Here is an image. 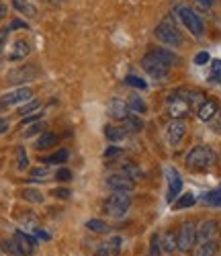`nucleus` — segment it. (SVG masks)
Here are the masks:
<instances>
[{"mask_svg":"<svg viewBox=\"0 0 221 256\" xmlns=\"http://www.w3.org/2000/svg\"><path fill=\"white\" fill-rule=\"evenodd\" d=\"M215 164V152L207 146H194L186 154V166L190 170H207Z\"/></svg>","mask_w":221,"mask_h":256,"instance_id":"obj_1","label":"nucleus"},{"mask_svg":"<svg viewBox=\"0 0 221 256\" xmlns=\"http://www.w3.org/2000/svg\"><path fill=\"white\" fill-rule=\"evenodd\" d=\"M129 207H131V197H129V193H121V190H113L110 197H106V201H104V213L115 220L127 216Z\"/></svg>","mask_w":221,"mask_h":256,"instance_id":"obj_2","label":"nucleus"},{"mask_svg":"<svg viewBox=\"0 0 221 256\" xmlns=\"http://www.w3.org/2000/svg\"><path fill=\"white\" fill-rule=\"evenodd\" d=\"M154 35H156V39L160 41V44H166V46H170V48H178V46L184 44L182 35L178 33V29L174 27V23H172L170 18H164L162 23L156 27Z\"/></svg>","mask_w":221,"mask_h":256,"instance_id":"obj_3","label":"nucleus"},{"mask_svg":"<svg viewBox=\"0 0 221 256\" xmlns=\"http://www.w3.org/2000/svg\"><path fill=\"white\" fill-rule=\"evenodd\" d=\"M176 16L180 18V23L194 35V37H201L203 33H205V25H203V20H201V16H198L192 8H188V6H176Z\"/></svg>","mask_w":221,"mask_h":256,"instance_id":"obj_4","label":"nucleus"},{"mask_svg":"<svg viewBox=\"0 0 221 256\" xmlns=\"http://www.w3.org/2000/svg\"><path fill=\"white\" fill-rule=\"evenodd\" d=\"M142 68L150 74V76H154V78H166L168 76V72H170V66L168 64H164L156 54H154L152 50L144 56V60H142Z\"/></svg>","mask_w":221,"mask_h":256,"instance_id":"obj_5","label":"nucleus"},{"mask_svg":"<svg viewBox=\"0 0 221 256\" xmlns=\"http://www.w3.org/2000/svg\"><path fill=\"white\" fill-rule=\"evenodd\" d=\"M166 111H168V115L172 119H184L190 113V106H188V102H186V98H184V94L180 90H176L174 94L168 96Z\"/></svg>","mask_w":221,"mask_h":256,"instance_id":"obj_6","label":"nucleus"},{"mask_svg":"<svg viewBox=\"0 0 221 256\" xmlns=\"http://www.w3.org/2000/svg\"><path fill=\"white\" fill-rule=\"evenodd\" d=\"M176 240H178V250L180 252H190L196 244V224L194 222H184L176 234Z\"/></svg>","mask_w":221,"mask_h":256,"instance_id":"obj_7","label":"nucleus"},{"mask_svg":"<svg viewBox=\"0 0 221 256\" xmlns=\"http://www.w3.org/2000/svg\"><path fill=\"white\" fill-rule=\"evenodd\" d=\"M33 98V90L27 86H20L12 92H6L0 96V106H12V104H25Z\"/></svg>","mask_w":221,"mask_h":256,"instance_id":"obj_8","label":"nucleus"},{"mask_svg":"<svg viewBox=\"0 0 221 256\" xmlns=\"http://www.w3.org/2000/svg\"><path fill=\"white\" fill-rule=\"evenodd\" d=\"M39 76V68L29 64V66H20V68H14L8 72V84H23V82H29V80H35Z\"/></svg>","mask_w":221,"mask_h":256,"instance_id":"obj_9","label":"nucleus"},{"mask_svg":"<svg viewBox=\"0 0 221 256\" xmlns=\"http://www.w3.org/2000/svg\"><path fill=\"white\" fill-rule=\"evenodd\" d=\"M219 238V224L215 220H207L196 226V242H211Z\"/></svg>","mask_w":221,"mask_h":256,"instance_id":"obj_10","label":"nucleus"},{"mask_svg":"<svg viewBox=\"0 0 221 256\" xmlns=\"http://www.w3.org/2000/svg\"><path fill=\"white\" fill-rule=\"evenodd\" d=\"M14 244H16V250H18V256H31L35 252V244L37 240L29 234L16 230L14 232Z\"/></svg>","mask_w":221,"mask_h":256,"instance_id":"obj_11","label":"nucleus"},{"mask_svg":"<svg viewBox=\"0 0 221 256\" xmlns=\"http://www.w3.org/2000/svg\"><path fill=\"white\" fill-rule=\"evenodd\" d=\"M184 134H186V121H184V119H172V121L168 123L166 136H168V142H170L172 146H178V144L182 142Z\"/></svg>","mask_w":221,"mask_h":256,"instance_id":"obj_12","label":"nucleus"},{"mask_svg":"<svg viewBox=\"0 0 221 256\" xmlns=\"http://www.w3.org/2000/svg\"><path fill=\"white\" fill-rule=\"evenodd\" d=\"M106 184L113 188V190H121V193H131L136 186V180H131L127 174L123 172H117V174H110L106 178Z\"/></svg>","mask_w":221,"mask_h":256,"instance_id":"obj_13","label":"nucleus"},{"mask_svg":"<svg viewBox=\"0 0 221 256\" xmlns=\"http://www.w3.org/2000/svg\"><path fill=\"white\" fill-rule=\"evenodd\" d=\"M166 178H168V195H166V199L174 201L176 195H180V190H182V178H180V174H178V170L176 168H168L166 170Z\"/></svg>","mask_w":221,"mask_h":256,"instance_id":"obj_14","label":"nucleus"},{"mask_svg":"<svg viewBox=\"0 0 221 256\" xmlns=\"http://www.w3.org/2000/svg\"><path fill=\"white\" fill-rule=\"evenodd\" d=\"M129 104L123 100V98H110L108 102V115L110 119H115V121H125L129 117Z\"/></svg>","mask_w":221,"mask_h":256,"instance_id":"obj_15","label":"nucleus"},{"mask_svg":"<svg viewBox=\"0 0 221 256\" xmlns=\"http://www.w3.org/2000/svg\"><path fill=\"white\" fill-rule=\"evenodd\" d=\"M29 54H31L29 41H25V39H16V41H12V46H10V50H8V60L18 62V60H25Z\"/></svg>","mask_w":221,"mask_h":256,"instance_id":"obj_16","label":"nucleus"},{"mask_svg":"<svg viewBox=\"0 0 221 256\" xmlns=\"http://www.w3.org/2000/svg\"><path fill=\"white\" fill-rule=\"evenodd\" d=\"M180 92L184 94V98H186V102L190 106V111H198L207 102V96H205L203 90H180Z\"/></svg>","mask_w":221,"mask_h":256,"instance_id":"obj_17","label":"nucleus"},{"mask_svg":"<svg viewBox=\"0 0 221 256\" xmlns=\"http://www.w3.org/2000/svg\"><path fill=\"white\" fill-rule=\"evenodd\" d=\"M160 248L166 254H172L174 250H178V240H176V232L166 230L164 234H160Z\"/></svg>","mask_w":221,"mask_h":256,"instance_id":"obj_18","label":"nucleus"},{"mask_svg":"<svg viewBox=\"0 0 221 256\" xmlns=\"http://www.w3.org/2000/svg\"><path fill=\"white\" fill-rule=\"evenodd\" d=\"M119 248H121V238L115 236V238H110L108 242H102L96 248V256H117Z\"/></svg>","mask_w":221,"mask_h":256,"instance_id":"obj_19","label":"nucleus"},{"mask_svg":"<svg viewBox=\"0 0 221 256\" xmlns=\"http://www.w3.org/2000/svg\"><path fill=\"white\" fill-rule=\"evenodd\" d=\"M217 113H219V104H217V100H213V98H207V102L196 111L198 119H201V121H207V123H209Z\"/></svg>","mask_w":221,"mask_h":256,"instance_id":"obj_20","label":"nucleus"},{"mask_svg":"<svg viewBox=\"0 0 221 256\" xmlns=\"http://www.w3.org/2000/svg\"><path fill=\"white\" fill-rule=\"evenodd\" d=\"M217 250H219L217 240H211V242H198V246H194L192 256H217Z\"/></svg>","mask_w":221,"mask_h":256,"instance_id":"obj_21","label":"nucleus"},{"mask_svg":"<svg viewBox=\"0 0 221 256\" xmlns=\"http://www.w3.org/2000/svg\"><path fill=\"white\" fill-rule=\"evenodd\" d=\"M56 144H58V136H56V134H52V132H43V134L37 138L35 148H37V150H50V148H54Z\"/></svg>","mask_w":221,"mask_h":256,"instance_id":"obj_22","label":"nucleus"},{"mask_svg":"<svg viewBox=\"0 0 221 256\" xmlns=\"http://www.w3.org/2000/svg\"><path fill=\"white\" fill-rule=\"evenodd\" d=\"M104 136L108 142H123L127 138V130L125 127H119V125H106Z\"/></svg>","mask_w":221,"mask_h":256,"instance_id":"obj_23","label":"nucleus"},{"mask_svg":"<svg viewBox=\"0 0 221 256\" xmlns=\"http://www.w3.org/2000/svg\"><path fill=\"white\" fill-rule=\"evenodd\" d=\"M70 160V150H58V152H54V154H50V156H46V158H41V162L43 164H64V162H68Z\"/></svg>","mask_w":221,"mask_h":256,"instance_id":"obj_24","label":"nucleus"},{"mask_svg":"<svg viewBox=\"0 0 221 256\" xmlns=\"http://www.w3.org/2000/svg\"><path fill=\"white\" fill-rule=\"evenodd\" d=\"M39 106H41V100H37V98H31L29 102L20 104L18 109H16V113H18L20 117H29V115H35V113L39 111Z\"/></svg>","mask_w":221,"mask_h":256,"instance_id":"obj_25","label":"nucleus"},{"mask_svg":"<svg viewBox=\"0 0 221 256\" xmlns=\"http://www.w3.org/2000/svg\"><path fill=\"white\" fill-rule=\"evenodd\" d=\"M123 123H125L127 134H138V132L144 130V121H142L138 115H131V113H129V117H127Z\"/></svg>","mask_w":221,"mask_h":256,"instance_id":"obj_26","label":"nucleus"},{"mask_svg":"<svg viewBox=\"0 0 221 256\" xmlns=\"http://www.w3.org/2000/svg\"><path fill=\"white\" fill-rule=\"evenodd\" d=\"M20 197L29 203H43V193L37 188H23L20 190Z\"/></svg>","mask_w":221,"mask_h":256,"instance_id":"obj_27","label":"nucleus"},{"mask_svg":"<svg viewBox=\"0 0 221 256\" xmlns=\"http://www.w3.org/2000/svg\"><path fill=\"white\" fill-rule=\"evenodd\" d=\"M12 8L18 10V12H23V14H27V16L35 14V6L29 4V0H12Z\"/></svg>","mask_w":221,"mask_h":256,"instance_id":"obj_28","label":"nucleus"},{"mask_svg":"<svg viewBox=\"0 0 221 256\" xmlns=\"http://www.w3.org/2000/svg\"><path fill=\"white\" fill-rule=\"evenodd\" d=\"M154 54H156L164 64H168V66H174L176 62H178V58H176L172 52H168V50H162V48H156V50H152Z\"/></svg>","mask_w":221,"mask_h":256,"instance_id":"obj_29","label":"nucleus"},{"mask_svg":"<svg viewBox=\"0 0 221 256\" xmlns=\"http://www.w3.org/2000/svg\"><path fill=\"white\" fill-rule=\"evenodd\" d=\"M29 178H33V180H48V178H50V170H48V166L43 164V166L31 168V170H29Z\"/></svg>","mask_w":221,"mask_h":256,"instance_id":"obj_30","label":"nucleus"},{"mask_svg":"<svg viewBox=\"0 0 221 256\" xmlns=\"http://www.w3.org/2000/svg\"><path fill=\"white\" fill-rule=\"evenodd\" d=\"M192 205H194V195L192 193H184V195H180L178 199H176L174 209H188Z\"/></svg>","mask_w":221,"mask_h":256,"instance_id":"obj_31","label":"nucleus"},{"mask_svg":"<svg viewBox=\"0 0 221 256\" xmlns=\"http://www.w3.org/2000/svg\"><path fill=\"white\" fill-rule=\"evenodd\" d=\"M127 104H129V111H136V113H140V115L148 111V106H146V102H144V100H142V98H140L138 94H134V96H131Z\"/></svg>","mask_w":221,"mask_h":256,"instance_id":"obj_32","label":"nucleus"},{"mask_svg":"<svg viewBox=\"0 0 221 256\" xmlns=\"http://www.w3.org/2000/svg\"><path fill=\"white\" fill-rule=\"evenodd\" d=\"M86 228L90 230V232H96V234H106L108 232V226L100 220H88L86 222Z\"/></svg>","mask_w":221,"mask_h":256,"instance_id":"obj_33","label":"nucleus"},{"mask_svg":"<svg viewBox=\"0 0 221 256\" xmlns=\"http://www.w3.org/2000/svg\"><path fill=\"white\" fill-rule=\"evenodd\" d=\"M123 174H127L131 180H138L140 176H142V170L136 166V164H131V162H127V164H123Z\"/></svg>","mask_w":221,"mask_h":256,"instance_id":"obj_34","label":"nucleus"},{"mask_svg":"<svg viewBox=\"0 0 221 256\" xmlns=\"http://www.w3.org/2000/svg\"><path fill=\"white\" fill-rule=\"evenodd\" d=\"M29 166V158H27V152H25V148H16V168L18 170H25Z\"/></svg>","mask_w":221,"mask_h":256,"instance_id":"obj_35","label":"nucleus"},{"mask_svg":"<svg viewBox=\"0 0 221 256\" xmlns=\"http://www.w3.org/2000/svg\"><path fill=\"white\" fill-rule=\"evenodd\" d=\"M125 84H129V86H134V88H140V90H144L148 84H146V80H142V78H138V76H127L125 78Z\"/></svg>","mask_w":221,"mask_h":256,"instance_id":"obj_36","label":"nucleus"},{"mask_svg":"<svg viewBox=\"0 0 221 256\" xmlns=\"http://www.w3.org/2000/svg\"><path fill=\"white\" fill-rule=\"evenodd\" d=\"M121 156H123V150H121V148H115V146L106 148V152H104V158H108V160H117Z\"/></svg>","mask_w":221,"mask_h":256,"instance_id":"obj_37","label":"nucleus"},{"mask_svg":"<svg viewBox=\"0 0 221 256\" xmlns=\"http://www.w3.org/2000/svg\"><path fill=\"white\" fill-rule=\"evenodd\" d=\"M162 248H160V236L156 234V236L152 238V246H150V256H160Z\"/></svg>","mask_w":221,"mask_h":256,"instance_id":"obj_38","label":"nucleus"},{"mask_svg":"<svg viewBox=\"0 0 221 256\" xmlns=\"http://www.w3.org/2000/svg\"><path fill=\"white\" fill-rule=\"evenodd\" d=\"M43 127H46V123H43V121H37V123H33V125L29 127V130H27V132H23V136H25V138H31V136L39 134V132L43 130Z\"/></svg>","mask_w":221,"mask_h":256,"instance_id":"obj_39","label":"nucleus"},{"mask_svg":"<svg viewBox=\"0 0 221 256\" xmlns=\"http://www.w3.org/2000/svg\"><path fill=\"white\" fill-rule=\"evenodd\" d=\"M56 178L62 182V180H72V170L68 168H60L58 172H56Z\"/></svg>","mask_w":221,"mask_h":256,"instance_id":"obj_40","label":"nucleus"},{"mask_svg":"<svg viewBox=\"0 0 221 256\" xmlns=\"http://www.w3.org/2000/svg\"><path fill=\"white\" fill-rule=\"evenodd\" d=\"M8 35H10V27H4V29H0V52L4 50L6 41H8Z\"/></svg>","mask_w":221,"mask_h":256,"instance_id":"obj_41","label":"nucleus"},{"mask_svg":"<svg viewBox=\"0 0 221 256\" xmlns=\"http://www.w3.org/2000/svg\"><path fill=\"white\" fill-rule=\"evenodd\" d=\"M209 60H211V58H209L207 52H201V54H196V56H194V64H196V66H205Z\"/></svg>","mask_w":221,"mask_h":256,"instance_id":"obj_42","label":"nucleus"},{"mask_svg":"<svg viewBox=\"0 0 221 256\" xmlns=\"http://www.w3.org/2000/svg\"><path fill=\"white\" fill-rule=\"evenodd\" d=\"M8 27H10V31H18V29H27V23L25 20H20V18H12Z\"/></svg>","mask_w":221,"mask_h":256,"instance_id":"obj_43","label":"nucleus"},{"mask_svg":"<svg viewBox=\"0 0 221 256\" xmlns=\"http://www.w3.org/2000/svg\"><path fill=\"white\" fill-rule=\"evenodd\" d=\"M209 123H211V130H213V132L221 134V113H217V115H215V117H213Z\"/></svg>","mask_w":221,"mask_h":256,"instance_id":"obj_44","label":"nucleus"},{"mask_svg":"<svg viewBox=\"0 0 221 256\" xmlns=\"http://www.w3.org/2000/svg\"><path fill=\"white\" fill-rule=\"evenodd\" d=\"M54 195L60 197V199H70V188H54Z\"/></svg>","mask_w":221,"mask_h":256,"instance_id":"obj_45","label":"nucleus"},{"mask_svg":"<svg viewBox=\"0 0 221 256\" xmlns=\"http://www.w3.org/2000/svg\"><path fill=\"white\" fill-rule=\"evenodd\" d=\"M205 201H207L209 205H217V207H221V197H219L217 193H211V195H207V197H205Z\"/></svg>","mask_w":221,"mask_h":256,"instance_id":"obj_46","label":"nucleus"},{"mask_svg":"<svg viewBox=\"0 0 221 256\" xmlns=\"http://www.w3.org/2000/svg\"><path fill=\"white\" fill-rule=\"evenodd\" d=\"M35 236H37V238H41V240H46V242H48V240L52 238V234H50V232H46V230H41V228H35Z\"/></svg>","mask_w":221,"mask_h":256,"instance_id":"obj_47","label":"nucleus"},{"mask_svg":"<svg viewBox=\"0 0 221 256\" xmlns=\"http://www.w3.org/2000/svg\"><path fill=\"white\" fill-rule=\"evenodd\" d=\"M211 68H213V76H219L221 74V60H213Z\"/></svg>","mask_w":221,"mask_h":256,"instance_id":"obj_48","label":"nucleus"},{"mask_svg":"<svg viewBox=\"0 0 221 256\" xmlns=\"http://www.w3.org/2000/svg\"><path fill=\"white\" fill-rule=\"evenodd\" d=\"M8 125H10V121H8V119H4V117H0V134H4V132H8Z\"/></svg>","mask_w":221,"mask_h":256,"instance_id":"obj_49","label":"nucleus"},{"mask_svg":"<svg viewBox=\"0 0 221 256\" xmlns=\"http://www.w3.org/2000/svg\"><path fill=\"white\" fill-rule=\"evenodd\" d=\"M6 12H8V8H6V4H4V2H0V20H2V18L6 16Z\"/></svg>","mask_w":221,"mask_h":256,"instance_id":"obj_50","label":"nucleus"},{"mask_svg":"<svg viewBox=\"0 0 221 256\" xmlns=\"http://www.w3.org/2000/svg\"><path fill=\"white\" fill-rule=\"evenodd\" d=\"M194 2H198L201 6H211V4H213V0H194Z\"/></svg>","mask_w":221,"mask_h":256,"instance_id":"obj_51","label":"nucleus"},{"mask_svg":"<svg viewBox=\"0 0 221 256\" xmlns=\"http://www.w3.org/2000/svg\"><path fill=\"white\" fill-rule=\"evenodd\" d=\"M50 2H54V4H60V2H64V0H50Z\"/></svg>","mask_w":221,"mask_h":256,"instance_id":"obj_52","label":"nucleus"},{"mask_svg":"<svg viewBox=\"0 0 221 256\" xmlns=\"http://www.w3.org/2000/svg\"><path fill=\"white\" fill-rule=\"evenodd\" d=\"M213 78H215V80H217V82L221 84V74H219V76H213Z\"/></svg>","mask_w":221,"mask_h":256,"instance_id":"obj_53","label":"nucleus"},{"mask_svg":"<svg viewBox=\"0 0 221 256\" xmlns=\"http://www.w3.org/2000/svg\"><path fill=\"white\" fill-rule=\"evenodd\" d=\"M219 195H221V184H219Z\"/></svg>","mask_w":221,"mask_h":256,"instance_id":"obj_54","label":"nucleus"}]
</instances>
